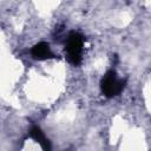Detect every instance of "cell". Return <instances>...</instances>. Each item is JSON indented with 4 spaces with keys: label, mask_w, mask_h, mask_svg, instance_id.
I'll use <instances>...</instances> for the list:
<instances>
[{
    "label": "cell",
    "mask_w": 151,
    "mask_h": 151,
    "mask_svg": "<svg viewBox=\"0 0 151 151\" xmlns=\"http://www.w3.org/2000/svg\"><path fill=\"white\" fill-rule=\"evenodd\" d=\"M83 46H84V37L77 32H71L67 35L66 39V58L67 60L77 66L81 63V55H83Z\"/></svg>",
    "instance_id": "6da1fadb"
},
{
    "label": "cell",
    "mask_w": 151,
    "mask_h": 151,
    "mask_svg": "<svg viewBox=\"0 0 151 151\" xmlns=\"http://www.w3.org/2000/svg\"><path fill=\"white\" fill-rule=\"evenodd\" d=\"M29 134H31V137H32V138H33L38 144H40V145H41V147H42L44 150H50V149H51V145H50L48 139L45 137L44 132L40 130V127H39V126L33 125V126H32V129H31Z\"/></svg>",
    "instance_id": "277c9868"
},
{
    "label": "cell",
    "mask_w": 151,
    "mask_h": 151,
    "mask_svg": "<svg viewBox=\"0 0 151 151\" xmlns=\"http://www.w3.org/2000/svg\"><path fill=\"white\" fill-rule=\"evenodd\" d=\"M124 86L125 81L123 79H119L114 71H109L100 81L101 92L107 98H112L120 94V92L124 90Z\"/></svg>",
    "instance_id": "7a4b0ae2"
},
{
    "label": "cell",
    "mask_w": 151,
    "mask_h": 151,
    "mask_svg": "<svg viewBox=\"0 0 151 151\" xmlns=\"http://www.w3.org/2000/svg\"><path fill=\"white\" fill-rule=\"evenodd\" d=\"M31 54L33 58L35 59H39V60H44V59H50V58H53L54 54L52 53L51 51V47L47 42H38L37 45H34L31 50Z\"/></svg>",
    "instance_id": "3957f363"
}]
</instances>
